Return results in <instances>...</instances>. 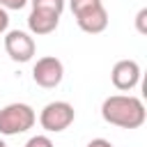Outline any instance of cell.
Masks as SVG:
<instances>
[{"label": "cell", "instance_id": "6da1fadb", "mask_svg": "<svg viewBox=\"0 0 147 147\" xmlns=\"http://www.w3.org/2000/svg\"><path fill=\"white\" fill-rule=\"evenodd\" d=\"M101 117L119 129H138L147 119L145 103L131 94H113L101 103Z\"/></svg>", "mask_w": 147, "mask_h": 147}, {"label": "cell", "instance_id": "7a4b0ae2", "mask_svg": "<svg viewBox=\"0 0 147 147\" xmlns=\"http://www.w3.org/2000/svg\"><path fill=\"white\" fill-rule=\"evenodd\" d=\"M37 113L28 103H7L0 108V133L2 136H18L34 126Z\"/></svg>", "mask_w": 147, "mask_h": 147}, {"label": "cell", "instance_id": "3957f363", "mask_svg": "<svg viewBox=\"0 0 147 147\" xmlns=\"http://www.w3.org/2000/svg\"><path fill=\"white\" fill-rule=\"evenodd\" d=\"M74 119H76V110L69 101H51L39 113V124L48 133H60V131L69 129L74 124Z\"/></svg>", "mask_w": 147, "mask_h": 147}, {"label": "cell", "instance_id": "277c9868", "mask_svg": "<svg viewBox=\"0 0 147 147\" xmlns=\"http://www.w3.org/2000/svg\"><path fill=\"white\" fill-rule=\"evenodd\" d=\"M64 78V64L55 57V55H46V57H39L32 67V80L44 87V90H53L62 83Z\"/></svg>", "mask_w": 147, "mask_h": 147}, {"label": "cell", "instance_id": "5b68a950", "mask_svg": "<svg viewBox=\"0 0 147 147\" xmlns=\"http://www.w3.org/2000/svg\"><path fill=\"white\" fill-rule=\"evenodd\" d=\"M5 51L7 55L14 60V62H30L37 46H34V39L23 32V30H9L5 34Z\"/></svg>", "mask_w": 147, "mask_h": 147}, {"label": "cell", "instance_id": "8992f818", "mask_svg": "<svg viewBox=\"0 0 147 147\" xmlns=\"http://www.w3.org/2000/svg\"><path fill=\"white\" fill-rule=\"evenodd\" d=\"M110 80L119 92H129L140 83V64L136 60H119L110 71Z\"/></svg>", "mask_w": 147, "mask_h": 147}, {"label": "cell", "instance_id": "52a82bcc", "mask_svg": "<svg viewBox=\"0 0 147 147\" xmlns=\"http://www.w3.org/2000/svg\"><path fill=\"white\" fill-rule=\"evenodd\" d=\"M76 23H78V28H80L83 32H87V34H99V32H103V30L108 28V11H106L103 5H96V7L78 14V16H76Z\"/></svg>", "mask_w": 147, "mask_h": 147}, {"label": "cell", "instance_id": "ba28073f", "mask_svg": "<svg viewBox=\"0 0 147 147\" xmlns=\"http://www.w3.org/2000/svg\"><path fill=\"white\" fill-rule=\"evenodd\" d=\"M60 25V14L44 11V9H32L28 16V28L32 34H51Z\"/></svg>", "mask_w": 147, "mask_h": 147}, {"label": "cell", "instance_id": "9c48e42d", "mask_svg": "<svg viewBox=\"0 0 147 147\" xmlns=\"http://www.w3.org/2000/svg\"><path fill=\"white\" fill-rule=\"evenodd\" d=\"M32 9H44V11L62 14V9H64V0H32Z\"/></svg>", "mask_w": 147, "mask_h": 147}, {"label": "cell", "instance_id": "30bf717a", "mask_svg": "<svg viewBox=\"0 0 147 147\" xmlns=\"http://www.w3.org/2000/svg\"><path fill=\"white\" fill-rule=\"evenodd\" d=\"M96 5H103V2H101V0H69V7H71V14H74V16L87 11V9L96 7Z\"/></svg>", "mask_w": 147, "mask_h": 147}, {"label": "cell", "instance_id": "8fae6325", "mask_svg": "<svg viewBox=\"0 0 147 147\" xmlns=\"http://www.w3.org/2000/svg\"><path fill=\"white\" fill-rule=\"evenodd\" d=\"M136 30L140 34H147V7H142L138 14H136Z\"/></svg>", "mask_w": 147, "mask_h": 147}, {"label": "cell", "instance_id": "7c38bea8", "mask_svg": "<svg viewBox=\"0 0 147 147\" xmlns=\"http://www.w3.org/2000/svg\"><path fill=\"white\" fill-rule=\"evenodd\" d=\"M25 147H53V140L48 136H32L25 142Z\"/></svg>", "mask_w": 147, "mask_h": 147}, {"label": "cell", "instance_id": "4fadbf2b", "mask_svg": "<svg viewBox=\"0 0 147 147\" xmlns=\"http://www.w3.org/2000/svg\"><path fill=\"white\" fill-rule=\"evenodd\" d=\"M28 0H0V7L5 9H23Z\"/></svg>", "mask_w": 147, "mask_h": 147}, {"label": "cell", "instance_id": "5bb4252c", "mask_svg": "<svg viewBox=\"0 0 147 147\" xmlns=\"http://www.w3.org/2000/svg\"><path fill=\"white\" fill-rule=\"evenodd\" d=\"M7 28H9V14L5 7H0V34H5Z\"/></svg>", "mask_w": 147, "mask_h": 147}, {"label": "cell", "instance_id": "9a60e30c", "mask_svg": "<svg viewBox=\"0 0 147 147\" xmlns=\"http://www.w3.org/2000/svg\"><path fill=\"white\" fill-rule=\"evenodd\" d=\"M87 147H115V145L110 140H106V138H94V140L87 142Z\"/></svg>", "mask_w": 147, "mask_h": 147}, {"label": "cell", "instance_id": "2e32d148", "mask_svg": "<svg viewBox=\"0 0 147 147\" xmlns=\"http://www.w3.org/2000/svg\"><path fill=\"white\" fill-rule=\"evenodd\" d=\"M0 147H7V145H5V140H0Z\"/></svg>", "mask_w": 147, "mask_h": 147}]
</instances>
